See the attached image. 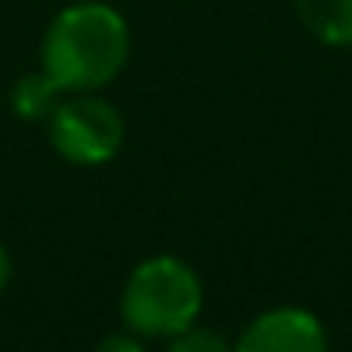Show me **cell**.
<instances>
[{"instance_id":"6da1fadb","label":"cell","mask_w":352,"mask_h":352,"mask_svg":"<svg viewBox=\"0 0 352 352\" xmlns=\"http://www.w3.org/2000/svg\"><path fill=\"white\" fill-rule=\"evenodd\" d=\"M129 23L107 0H76L50 19L38 69L61 91H102L129 65Z\"/></svg>"},{"instance_id":"7a4b0ae2","label":"cell","mask_w":352,"mask_h":352,"mask_svg":"<svg viewBox=\"0 0 352 352\" xmlns=\"http://www.w3.org/2000/svg\"><path fill=\"white\" fill-rule=\"evenodd\" d=\"M118 307H122L125 329H133L144 341H167L201 318L205 284L190 261L175 254H155L133 265Z\"/></svg>"},{"instance_id":"3957f363","label":"cell","mask_w":352,"mask_h":352,"mask_svg":"<svg viewBox=\"0 0 352 352\" xmlns=\"http://www.w3.org/2000/svg\"><path fill=\"white\" fill-rule=\"evenodd\" d=\"M50 144L76 167H102L125 148V118L99 91H65L46 118Z\"/></svg>"},{"instance_id":"277c9868","label":"cell","mask_w":352,"mask_h":352,"mask_svg":"<svg viewBox=\"0 0 352 352\" xmlns=\"http://www.w3.org/2000/svg\"><path fill=\"white\" fill-rule=\"evenodd\" d=\"M235 352H329V329L307 307L280 303L239 329Z\"/></svg>"},{"instance_id":"5b68a950","label":"cell","mask_w":352,"mask_h":352,"mask_svg":"<svg viewBox=\"0 0 352 352\" xmlns=\"http://www.w3.org/2000/svg\"><path fill=\"white\" fill-rule=\"evenodd\" d=\"M303 31L329 50H352V0H292Z\"/></svg>"},{"instance_id":"8992f818","label":"cell","mask_w":352,"mask_h":352,"mask_svg":"<svg viewBox=\"0 0 352 352\" xmlns=\"http://www.w3.org/2000/svg\"><path fill=\"white\" fill-rule=\"evenodd\" d=\"M61 95L65 91L42 69L27 72V76H19L16 87H12V110H16V118H23V122H46V118L54 114V107L61 102Z\"/></svg>"},{"instance_id":"52a82bcc","label":"cell","mask_w":352,"mask_h":352,"mask_svg":"<svg viewBox=\"0 0 352 352\" xmlns=\"http://www.w3.org/2000/svg\"><path fill=\"white\" fill-rule=\"evenodd\" d=\"M163 352H235V341H231L228 333H220V329L197 326V322H193L190 329L167 337V349Z\"/></svg>"},{"instance_id":"ba28073f","label":"cell","mask_w":352,"mask_h":352,"mask_svg":"<svg viewBox=\"0 0 352 352\" xmlns=\"http://www.w3.org/2000/svg\"><path fill=\"white\" fill-rule=\"evenodd\" d=\"M95 352H148L144 337H137L133 329H122V333H107L99 344H95Z\"/></svg>"},{"instance_id":"9c48e42d","label":"cell","mask_w":352,"mask_h":352,"mask_svg":"<svg viewBox=\"0 0 352 352\" xmlns=\"http://www.w3.org/2000/svg\"><path fill=\"white\" fill-rule=\"evenodd\" d=\"M8 284H12V258H8V246L0 243V296L8 292Z\"/></svg>"}]
</instances>
